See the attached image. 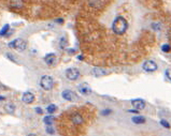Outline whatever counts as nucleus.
<instances>
[{
	"label": "nucleus",
	"instance_id": "nucleus-1",
	"mask_svg": "<svg viewBox=\"0 0 171 136\" xmlns=\"http://www.w3.org/2000/svg\"><path fill=\"white\" fill-rule=\"evenodd\" d=\"M127 27H128V23L124 17L117 16L116 18L114 19L113 25H112V29L116 34H123L125 33V31L127 30Z\"/></svg>",
	"mask_w": 171,
	"mask_h": 136
},
{
	"label": "nucleus",
	"instance_id": "nucleus-2",
	"mask_svg": "<svg viewBox=\"0 0 171 136\" xmlns=\"http://www.w3.org/2000/svg\"><path fill=\"white\" fill-rule=\"evenodd\" d=\"M9 47L10 48H15L16 50H19V52H23V50L26 49L27 43L23 39H15L14 41L9 43Z\"/></svg>",
	"mask_w": 171,
	"mask_h": 136
},
{
	"label": "nucleus",
	"instance_id": "nucleus-3",
	"mask_svg": "<svg viewBox=\"0 0 171 136\" xmlns=\"http://www.w3.org/2000/svg\"><path fill=\"white\" fill-rule=\"evenodd\" d=\"M40 85L44 90H51L53 88V86H54V79H53L52 76L44 75L41 77Z\"/></svg>",
	"mask_w": 171,
	"mask_h": 136
},
{
	"label": "nucleus",
	"instance_id": "nucleus-4",
	"mask_svg": "<svg viewBox=\"0 0 171 136\" xmlns=\"http://www.w3.org/2000/svg\"><path fill=\"white\" fill-rule=\"evenodd\" d=\"M66 77L69 80H76L80 77V71L75 68H70L66 71Z\"/></svg>",
	"mask_w": 171,
	"mask_h": 136
},
{
	"label": "nucleus",
	"instance_id": "nucleus-5",
	"mask_svg": "<svg viewBox=\"0 0 171 136\" xmlns=\"http://www.w3.org/2000/svg\"><path fill=\"white\" fill-rule=\"evenodd\" d=\"M78 91L81 94H83V96H88V94L92 93L93 90H92V88H90V86L88 84L82 83V84H80L78 86Z\"/></svg>",
	"mask_w": 171,
	"mask_h": 136
},
{
	"label": "nucleus",
	"instance_id": "nucleus-6",
	"mask_svg": "<svg viewBox=\"0 0 171 136\" xmlns=\"http://www.w3.org/2000/svg\"><path fill=\"white\" fill-rule=\"evenodd\" d=\"M142 68H143V70L146 71V72H154V71L157 70V64L155 63L154 61L147 60L143 63Z\"/></svg>",
	"mask_w": 171,
	"mask_h": 136
},
{
	"label": "nucleus",
	"instance_id": "nucleus-7",
	"mask_svg": "<svg viewBox=\"0 0 171 136\" xmlns=\"http://www.w3.org/2000/svg\"><path fill=\"white\" fill-rule=\"evenodd\" d=\"M62 96L65 100H67V101H74L76 99L75 93L73 91H71V90H65V91H62Z\"/></svg>",
	"mask_w": 171,
	"mask_h": 136
},
{
	"label": "nucleus",
	"instance_id": "nucleus-8",
	"mask_svg": "<svg viewBox=\"0 0 171 136\" xmlns=\"http://www.w3.org/2000/svg\"><path fill=\"white\" fill-rule=\"evenodd\" d=\"M22 100H23V102L26 104H31L33 101H35V96H33L31 92L27 91L25 92L24 94H23V96H22Z\"/></svg>",
	"mask_w": 171,
	"mask_h": 136
},
{
	"label": "nucleus",
	"instance_id": "nucleus-9",
	"mask_svg": "<svg viewBox=\"0 0 171 136\" xmlns=\"http://www.w3.org/2000/svg\"><path fill=\"white\" fill-rule=\"evenodd\" d=\"M108 72L102 68H94L92 70V75H94L95 77H101V76L107 75Z\"/></svg>",
	"mask_w": 171,
	"mask_h": 136
},
{
	"label": "nucleus",
	"instance_id": "nucleus-10",
	"mask_svg": "<svg viewBox=\"0 0 171 136\" xmlns=\"http://www.w3.org/2000/svg\"><path fill=\"white\" fill-rule=\"evenodd\" d=\"M132 106L136 108L137 110H141L145 107V102L141 99H136V100H132Z\"/></svg>",
	"mask_w": 171,
	"mask_h": 136
},
{
	"label": "nucleus",
	"instance_id": "nucleus-11",
	"mask_svg": "<svg viewBox=\"0 0 171 136\" xmlns=\"http://www.w3.org/2000/svg\"><path fill=\"white\" fill-rule=\"evenodd\" d=\"M45 63L48 66H53V64L56 63V55L55 54H48L44 57Z\"/></svg>",
	"mask_w": 171,
	"mask_h": 136
},
{
	"label": "nucleus",
	"instance_id": "nucleus-12",
	"mask_svg": "<svg viewBox=\"0 0 171 136\" xmlns=\"http://www.w3.org/2000/svg\"><path fill=\"white\" fill-rule=\"evenodd\" d=\"M10 7L13 9H22L24 7V0H10Z\"/></svg>",
	"mask_w": 171,
	"mask_h": 136
},
{
	"label": "nucleus",
	"instance_id": "nucleus-13",
	"mask_svg": "<svg viewBox=\"0 0 171 136\" xmlns=\"http://www.w3.org/2000/svg\"><path fill=\"white\" fill-rule=\"evenodd\" d=\"M71 120L74 125H82V123H83V117H82L80 114H74V115H72Z\"/></svg>",
	"mask_w": 171,
	"mask_h": 136
},
{
	"label": "nucleus",
	"instance_id": "nucleus-14",
	"mask_svg": "<svg viewBox=\"0 0 171 136\" xmlns=\"http://www.w3.org/2000/svg\"><path fill=\"white\" fill-rule=\"evenodd\" d=\"M5 110L9 114H13L15 112V106L12 103H7L5 105Z\"/></svg>",
	"mask_w": 171,
	"mask_h": 136
},
{
	"label": "nucleus",
	"instance_id": "nucleus-15",
	"mask_svg": "<svg viewBox=\"0 0 171 136\" xmlns=\"http://www.w3.org/2000/svg\"><path fill=\"white\" fill-rule=\"evenodd\" d=\"M132 122L133 123H137V125H139V123H144L145 118L142 117V116H136V117L132 118Z\"/></svg>",
	"mask_w": 171,
	"mask_h": 136
},
{
	"label": "nucleus",
	"instance_id": "nucleus-16",
	"mask_svg": "<svg viewBox=\"0 0 171 136\" xmlns=\"http://www.w3.org/2000/svg\"><path fill=\"white\" fill-rule=\"evenodd\" d=\"M43 121H44V123L46 125H51L53 122H54V117H52V116H46V117H44Z\"/></svg>",
	"mask_w": 171,
	"mask_h": 136
},
{
	"label": "nucleus",
	"instance_id": "nucleus-17",
	"mask_svg": "<svg viewBox=\"0 0 171 136\" xmlns=\"http://www.w3.org/2000/svg\"><path fill=\"white\" fill-rule=\"evenodd\" d=\"M56 109H57V107L54 104H51V105H49L48 107H46V112H48L49 114H54L55 112H56Z\"/></svg>",
	"mask_w": 171,
	"mask_h": 136
},
{
	"label": "nucleus",
	"instance_id": "nucleus-18",
	"mask_svg": "<svg viewBox=\"0 0 171 136\" xmlns=\"http://www.w3.org/2000/svg\"><path fill=\"white\" fill-rule=\"evenodd\" d=\"M9 29H10V26H9V25H5V26L2 27V29L0 30V35H1V37L5 35V34L8 33V31H9Z\"/></svg>",
	"mask_w": 171,
	"mask_h": 136
},
{
	"label": "nucleus",
	"instance_id": "nucleus-19",
	"mask_svg": "<svg viewBox=\"0 0 171 136\" xmlns=\"http://www.w3.org/2000/svg\"><path fill=\"white\" fill-rule=\"evenodd\" d=\"M162 50L164 53H169V52H170V45H169V44L163 45V46H162Z\"/></svg>",
	"mask_w": 171,
	"mask_h": 136
},
{
	"label": "nucleus",
	"instance_id": "nucleus-20",
	"mask_svg": "<svg viewBox=\"0 0 171 136\" xmlns=\"http://www.w3.org/2000/svg\"><path fill=\"white\" fill-rule=\"evenodd\" d=\"M160 125H162L163 127L167 128V129H169V128H170V125H169V123L166 121V120H160Z\"/></svg>",
	"mask_w": 171,
	"mask_h": 136
},
{
	"label": "nucleus",
	"instance_id": "nucleus-21",
	"mask_svg": "<svg viewBox=\"0 0 171 136\" xmlns=\"http://www.w3.org/2000/svg\"><path fill=\"white\" fill-rule=\"evenodd\" d=\"M7 57H8V58H9L11 61H13V62H16V58H15V57L13 56L12 54H10V53H8V54H7Z\"/></svg>",
	"mask_w": 171,
	"mask_h": 136
},
{
	"label": "nucleus",
	"instance_id": "nucleus-22",
	"mask_svg": "<svg viewBox=\"0 0 171 136\" xmlns=\"http://www.w3.org/2000/svg\"><path fill=\"white\" fill-rule=\"evenodd\" d=\"M46 132H48L49 134H51V135H52V134H54V133H55L54 129H53V128L51 127V125H49V127L46 128Z\"/></svg>",
	"mask_w": 171,
	"mask_h": 136
},
{
	"label": "nucleus",
	"instance_id": "nucleus-23",
	"mask_svg": "<svg viewBox=\"0 0 171 136\" xmlns=\"http://www.w3.org/2000/svg\"><path fill=\"white\" fill-rule=\"evenodd\" d=\"M166 76H167V78H168V80H170V70H167L166 71Z\"/></svg>",
	"mask_w": 171,
	"mask_h": 136
},
{
	"label": "nucleus",
	"instance_id": "nucleus-24",
	"mask_svg": "<svg viewBox=\"0 0 171 136\" xmlns=\"http://www.w3.org/2000/svg\"><path fill=\"white\" fill-rule=\"evenodd\" d=\"M36 112H37L38 114H42V113H43V110L41 109L40 107H36Z\"/></svg>",
	"mask_w": 171,
	"mask_h": 136
},
{
	"label": "nucleus",
	"instance_id": "nucleus-25",
	"mask_svg": "<svg viewBox=\"0 0 171 136\" xmlns=\"http://www.w3.org/2000/svg\"><path fill=\"white\" fill-rule=\"evenodd\" d=\"M111 113V110L110 109H107V110H103V113H102V115H108V114Z\"/></svg>",
	"mask_w": 171,
	"mask_h": 136
},
{
	"label": "nucleus",
	"instance_id": "nucleus-26",
	"mask_svg": "<svg viewBox=\"0 0 171 136\" xmlns=\"http://www.w3.org/2000/svg\"><path fill=\"white\" fill-rule=\"evenodd\" d=\"M78 59L79 60H82V59H83V56H78Z\"/></svg>",
	"mask_w": 171,
	"mask_h": 136
},
{
	"label": "nucleus",
	"instance_id": "nucleus-27",
	"mask_svg": "<svg viewBox=\"0 0 171 136\" xmlns=\"http://www.w3.org/2000/svg\"><path fill=\"white\" fill-rule=\"evenodd\" d=\"M57 21H58V23H62L64 21H62V19H57Z\"/></svg>",
	"mask_w": 171,
	"mask_h": 136
},
{
	"label": "nucleus",
	"instance_id": "nucleus-28",
	"mask_svg": "<svg viewBox=\"0 0 171 136\" xmlns=\"http://www.w3.org/2000/svg\"><path fill=\"white\" fill-rule=\"evenodd\" d=\"M27 136H37V135H35V134H29V135H27Z\"/></svg>",
	"mask_w": 171,
	"mask_h": 136
},
{
	"label": "nucleus",
	"instance_id": "nucleus-29",
	"mask_svg": "<svg viewBox=\"0 0 171 136\" xmlns=\"http://www.w3.org/2000/svg\"><path fill=\"white\" fill-rule=\"evenodd\" d=\"M0 100H5V98H3V96H0Z\"/></svg>",
	"mask_w": 171,
	"mask_h": 136
}]
</instances>
